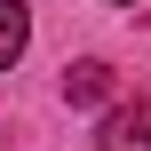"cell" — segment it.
Wrapping results in <instances>:
<instances>
[{"instance_id":"1","label":"cell","mask_w":151,"mask_h":151,"mask_svg":"<svg viewBox=\"0 0 151 151\" xmlns=\"http://www.w3.org/2000/svg\"><path fill=\"white\" fill-rule=\"evenodd\" d=\"M104 151H151V104L111 111V119H104Z\"/></svg>"},{"instance_id":"2","label":"cell","mask_w":151,"mask_h":151,"mask_svg":"<svg viewBox=\"0 0 151 151\" xmlns=\"http://www.w3.org/2000/svg\"><path fill=\"white\" fill-rule=\"evenodd\" d=\"M24 40H32V16H24V0H0V72L24 56Z\"/></svg>"},{"instance_id":"3","label":"cell","mask_w":151,"mask_h":151,"mask_svg":"<svg viewBox=\"0 0 151 151\" xmlns=\"http://www.w3.org/2000/svg\"><path fill=\"white\" fill-rule=\"evenodd\" d=\"M64 96H72V104H104V96H111V64H72Z\"/></svg>"}]
</instances>
